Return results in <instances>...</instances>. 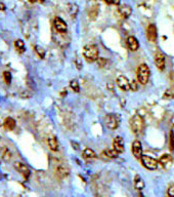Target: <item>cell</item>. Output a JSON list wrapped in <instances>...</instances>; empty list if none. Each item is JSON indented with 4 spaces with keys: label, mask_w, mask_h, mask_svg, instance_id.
<instances>
[{
    "label": "cell",
    "mask_w": 174,
    "mask_h": 197,
    "mask_svg": "<svg viewBox=\"0 0 174 197\" xmlns=\"http://www.w3.org/2000/svg\"><path fill=\"white\" fill-rule=\"evenodd\" d=\"M3 79H4V82L6 84H10V82H11V74L8 71H4L3 72Z\"/></svg>",
    "instance_id": "27"
},
{
    "label": "cell",
    "mask_w": 174,
    "mask_h": 197,
    "mask_svg": "<svg viewBox=\"0 0 174 197\" xmlns=\"http://www.w3.org/2000/svg\"><path fill=\"white\" fill-rule=\"evenodd\" d=\"M154 62H155L156 67L160 70V71H163V70L165 69V67H166V57H165V55L163 54V52H161V51L157 52V54L155 55Z\"/></svg>",
    "instance_id": "6"
},
{
    "label": "cell",
    "mask_w": 174,
    "mask_h": 197,
    "mask_svg": "<svg viewBox=\"0 0 174 197\" xmlns=\"http://www.w3.org/2000/svg\"><path fill=\"white\" fill-rule=\"evenodd\" d=\"M71 7L72 8H69L70 13H71L72 17H75L76 16H77V12H78V6L76 4H71Z\"/></svg>",
    "instance_id": "28"
},
{
    "label": "cell",
    "mask_w": 174,
    "mask_h": 197,
    "mask_svg": "<svg viewBox=\"0 0 174 197\" xmlns=\"http://www.w3.org/2000/svg\"><path fill=\"white\" fill-rule=\"evenodd\" d=\"M147 38L151 42L157 41V38H158V29H157L155 24L149 25V27L147 28Z\"/></svg>",
    "instance_id": "8"
},
{
    "label": "cell",
    "mask_w": 174,
    "mask_h": 197,
    "mask_svg": "<svg viewBox=\"0 0 174 197\" xmlns=\"http://www.w3.org/2000/svg\"><path fill=\"white\" fill-rule=\"evenodd\" d=\"M130 89L133 90V91H136L138 89V85H137V82L135 81V80H132L130 82Z\"/></svg>",
    "instance_id": "31"
},
{
    "label": "cell",
    "mask_w": 174,
    "mask_h": 197,
    "mask_svg": "<svg viewBox=\"0 0 174 197\" xmlns=\"http://www.w3.org/2000/svg\"><path fill=\"white\" fill-rule=\"evenodd\" d=\"M117 85L119 86L122 90H124V91L130 90V81L128 80L127 77L124 76V75L118 76V78H117Z\"/></svg>",
    "instance_id": "10"
},
{
    "label": "cell",
    "mask_w": 174,
    "mask_h": 197,
    "mask_svg": "<svg viewBox=\"0 0 174 197\" xmlns=\"http://www.w3.org/2000/svg\"><path fill=\"white\" fill-rule=\"evenodd\" d=\"M113 4H115V5H119V4H120V0H113Z\"/></svg>",
    "instance_id": "35"
},
{
    "label": "cell",
    "mask_w": 174,
    "mask_h": 197,
    "mask_svg": "<svg viewBox=\"0 0 174 197\" xmlns=\"http://www.w3.org/2000/svg\"><path fill=\"white\" fill-rule=\"evenodd\" d=\"M15 167H16V170L20 172L21 175H23L24 178L26 179H29L30 178V175H31V171L29 170V167L27 166V165L25 163H23V162H20V161H16L15 162Z\"/></svg>",
    "instance_id": "7"
},
{
    "label": "cell",
    "mask_w": 174,
    "mask_h": 197,
    "mask_svg": "<svg viewBox=\"0 0 174 197\" xmlns=\"http://www.w3.org/2000/svg\"><path fill=\"white\" fill-rule=\"evenodd\" d=\"M136 76H137V81L140 84H147L149 82V76H151V70H149V66L147 64H140L138 66L137 71H136Z\"/></svg>",
    "instance_id": "3"
},
{
    "label": "cell",
    "mask_w": 174,
    "mask_h": 197,
    "mask_svg": "<svg viewBox=\"0 0 174 197\" xmlns=\"http://www.w3.org/2000/svg\"><path fill=\"white\" fill-rule=\"evenodd\" d=\"M70 87H71L75 93H79L80 91V85H79L77 80H75V79L71 80V82H70Z\"/></svg>",
    "instance_id": "25"
},
{
    "label": "cell",
    "mask_w": 174,
    "mask_h": 197,
    "mask_svg": "<svg viewBox=\"0 0 174 197\" xmlns=\"http://www.w3.org/2000/svg\"><path fill=\"white\" fill-rule=\"evenodd\" d=\"M97 65H98L100 68H103V67H104L107 65V63H108V61L104 58H98L97 59Z\"/></svg>",
    "instance_id": "30"
},
{
    "label": "cell",
    "mask_w": 174,
    "mask_h": 197,
    "mask_svg": "<svg viewBox=\"0 0 174 197\" xmlns=\"http://www.w3.org/2000/svg\"><path fill=\"white\" fill-rule=\"evenodd\" d=\"M169 148L170 150H174V132L173 131L170 132V136H169Z\"/></svg>",
    "instance_id": "29"
},
{
    "label": "cell",
    "mask_w": 174,
    "mask_h": 197,
    "mask_svg": "<svg viewBox=\"0 0 174 197\" xmlns=\"http://www.w3.org/2000/svg\"><path fill=\"white\" fill-rule=\"evenodd\" d=\"M55 172H57V175L58 178L64 179V178H66L69 175L70 171H69V168L66 166V165L60 164V165H57V168H55Z\"/></svg>",
    "instance_id": "15"
},
{
    "label": "cell",
    "mask_w": 174,
    "mask_h": 197,
    "mask_svg": "<svg viewBox=\"0 0 174 197\" xmlns=\"http://www.w3.org/2000/svg\"><path fill=\"white\" fill-rule=\"evenodd\" d=\"M118 153L116 150L114 149H107L103 152V156L107 157V158H117L118 157Z\"/></svg>",
    "instance_id": "21"
},
{
    "label": "cell",
    "mask_w": 174,
    "mask_h": 197,
    "mask_svg": "<svg viewBox=\"0 0 174 197\" xmlns=\"http://www.w3.org/2000/svg\"><path fill=\"white\" fill-rule=\"evenodd\" d=\"M134 186H135V188H136L137 190H139V191L144 188V186H145L144 182V180H142L140 177H139V175H136L135 179H134Z\"/></svg>",
    "instance_id": "22"
},
{
    "label": "cell",
    "mask_w": 174,
    "mask_h": 197,
    "mask_svg": "<svg viewBox=\"0 0 174 197\" xmlns=\"http://www.w3.org/2000/svg\"><path fill=\"white\" fill-rule=\"evenodd\" d=\"M35 48V51H36V54L39 55V57L41 59H43L45 57V50L41 47V46H38V45H36V46L34 47Z\"/></svg>",
    "instance_id": "26"
},
{
    "label": "cell",
    "mask_w": 174,
    "mask_h": 197,
    "mask_svg": "<svg viewBox=\"0 0 174 197\" xmlns=\"http://www.w3.org/2000/svg\"><path fill=\"white\" fill-rule=\"evenodd\" d=\"M83 55L88 62H95L99 58L98 48L94 44H86L83 47Z\"/></svg>",
    "instance_id": "2"
},
{
    "label": "cell",
    "mask_w": 174,
    "mask_h": 197,
    "mask_svg": "<svg viewBox=\"0 0 174 197\" xmlns=\"http://www.w3.org/2000/svg\"><path fill=\"white\" fill-rule=\"evenodd\" d=\"M71 145H72L73 149H74V150H78L79 149V144L74 142V141H72V142H71Z\"/></svg>",
    "instance_id": "34"
},
{
    "label": "cell",
    "mask_w": 174,
    "mask_h": 197,
    "mask_svg": "<svg viewBox=\"0 0 174 197\" xmlns=\"http://www.w3.org/2000/svg\"><path fill=\"white\" fill-rule=\"evenodd\" d=\"M0 179H1V175H0Z\"/></svg>",
    "instance_id": "37"
},
{
    "label": "cell",
    "mask_w": 174,
    "mask_h": 197,
    "mask_svg": "<svg viewBox=\"0 0 174 197\" xmlns=\"http://www.w3.org/2000/svg\"><path fill=\"white\" fill-rule=\"evenodd\" d=\"M97 15H98V5H93L88 10V16L90 19H95Z\"/></svg>",
    "instance_id": "24"
},
{
    "label": "cell",
    "mask_w": 174,
    "mask_h": 197,
    "mask_svg": "<svg viewBox=\"0 0 174 197\" xmlns=\"http://www.w3.org/2000/svg\"><path fill=\"white\" fill-rule=\"evenodd\" d=\"M127 47L130 51H136L139 48V42L134 36H129L127 38Z\"/></svg>",
    "instance_id": "13"
},
{
    "label": "cell",
    "mask_w": 174,
    "mask_h": 197,
    "mask_svg": "<svg viewBox=\"0 0 174 197\" xmlns=\"http://www.w3.org/2000/svg\"><path fill=\"white\" fill-rule=\"evenodd\" d=\"M113 149L116 150L118 153L121 154L124 152L125 148H124V142L123 139L121 137H116L113 141Z\"/></svg>",
    "instance_id": "12"
},
{
    "label": "cell",
    "mask_w": 174,
    "mask_h": 197,
    "mask_svg": "<svg viewBox=\"0 0 174 197\" xmlns=\"http://www.w3.org/2000/svg\"><path fill=\"white\" fill-rule=\"evenodd\" d=\"M15 46L16 48V50L19 51V52H21V54H23V52L26 50L25 42H24L23 40H21V39H17L15 42Z\"/></svg>",
    "instance_id": "23"
},
{
    "label": "cell",
    "mask_w": 174,
    "mask_h": 197,
    "mask_svg": "<svg viewBox=\"0 0 174 197\" xmlns=\"http://www.w3.org/2000/svg\"><path fill=\"white\" fill-rule=\"evenodd\" d=\"M172 160V157L171 155H169V154H163V155L160 156L159 158V164H161L162 166H166L167 164H169L170 162H171Z\"/></svg>",
    "instance_id": "18"
},
{
    "label": "cell",
    "mask_w": 174,
    "mask_h": 197,
    "mask_svg": "<svg viewBox=\"0 0 174 197\" xmlns=\"http://www.w3.org/2000/svg\"><path fill=\"white\" fill-rule=\"evenodd\" d=\"M47 145L49 147V149L53 152L58 150V142L54 136H51L47 139Z\"/></svg>",
    "instance_id": "17"
},
{
    "label": "cell",
    "mask_w": 174,
    "mask_h": 197,
    "mask_svg": "<svg viewBox=\"0 0 174 197\" xmlns=\"http://www.w3.org/2000/svg\"><path fill=\"white\" fill-rule=\"evenodd\" d=\"M172 94H171V91H170L169 89L168 90H166L165 91V94H163V98H168V100H169V98H172Z\"/></svg>",
    "instance_id": "33"
},
{
    "label": "cell",
    "mask_w": 174,
    "mask_h": 197,
    "mask_svg": "<svg viewBox=\"0 0 174 197\" xmlns=\"http://www.w3.org/2000/svg\"><path fill=\"white\" fill-rule=\"evenodd\" d=\"M1 157L4 161H9L10 159H11V152H10L7 147H2Z\"/></svg>",
    "instance_id": "19"
},
{
    "label": "cell",
    "mask_w": 174,
    "mask_h": 197,
    "mask_svg": "<svg viewBox=\"0 0 174 197\" xmlns=\"http://www.w3.org/2000/svg\"><path fill=\"white\" fill-rule=\"evenodd\" d=\"M120 116L118 114H109L104 117V124L108 128L116 129L120 124Z\"/></svg>",
    "instance_id": "4"
},
{
    "label": "cell",
    "mask_w": 174,
    "mask_h": 197,
    "mask_svg": "<svg viewBox=\"0 0 174 197\" xmlns=\"http://www.w3.org/2000/svg\"><path fill=\"white\" fill-rule=\"evenodd\" d=\"M54 28L55 30L57 31V32H60L62 34H64L67 32L68 30V27H67V24H66V22L62 19H61V17H55L54 19Z\"/></svg>",
    "instance_id": "11"
},
{
    "label": "cell",
    "mask_w": 174,
    "mask_h": 197,
    "mask_svg": "<svg viewBox=\"0 0 174 197\" xmlns=\"http://www.w3.org/2000/svg\"><path fill=\"white\" fill-rule=\"evenodd\" d=\"M131 151H132V154H133L135 158H137V159H140V158L142 157V145H141L140 141H139V140H135L134 142L132 143Z\"/></svg>",
    "instance_id": "9"
},
{
    "label": "cell",
    "mask_w": 174,
    "mask_h": 197,
    "mask_svg": "<svg viewBox=\"0 0 174 197\" xmlns=\"http://www.w3.org/2000/svg\"><path fill=\"white\" fill-rule=\"evenodd\" d=\"M104 2L108 3V4H111V3H113V0H103Z\"/></svg>",
    "instance_id": "36"
},
{
    "label": "cell",
    "mask_w": 174,
    "mask_h": 197,
    "mask_svg": "<svg viewBox=\"0 0 174 197\" xmlns=\"http://www.w3.org/2000/svg\"><path fill=\"white\" fill-rule=\"evenodd\" d=\"M118 12H119L120 16L122 17H124V19H127V17H129L131 16L132 8L128 4H124V5L119 6V8H118Z\"/></svg>",
    "instance_id": "14"
},
{
    "label": "cell",
    "mask_w": 174,
    "mask_h": 197,
    "mask_svg": "<svg viewBox=\"0 0 174 197\" xmlns=\"http://www.w3.org/2000/svg\"><path fill=\"white\" fill-rule=\"evenodd\" d=\"M167 194H168V197H174V185L169 186L168 191H167Z\"/></svg>",
    "instance_id": "32"
},
{
    "label": "cell",
    "mask_w": 174,
    "mask_h": 197,
    "mask_svg": "<svg viewBox=\"0 0 174 197\" xmlns=\"http://www.w3.org/2000/svg\"><path fill=\"white\" fill-rule=\"evenodd\" d=\"M144 120L140 115L135 114L130 119V128L134 135L139 136L144 131Z\"/></svg>",
    "instance_id": "1"
},
{
    "label": "cell",
    "mask_w": 174,
    "mask_h": 197,
    "mask_svg": "<svg viewBox=\"0 0 174 197\" xmlns=\"http://www.w3.org/2000/svg\"><path fill=\"white\" fill-rule=\"evenodd\" d=\"M4 127L6 129H8V131H12V129H15L16 127V121L15 119L10 118V117H7L4 120Z\"/></svg>",
    "instance_id": "20"
},
{
    "label": "cell",
    "mask_w": 174,
    "mask_h": 197,
    "mask_svg": "<svg viewBox=\"0 0 174 197\" xmlns=\"http://www.w3.org/2000/svg\"><path fill=\"white\" fill-rule=\"evenodd\" d=\"M141 160V163L142 165L147 168V170L149 171H155L158 168V165H159V161L155 159L154 157L152 156H149V155H142V157L140 158Z\"/></svg>",
    "instance_id": "5"
},
{
    "label": "cell",
    "mask_w": 174,
    "mask_h": 197,
    "mask_svg": "<svg viewBox=\"0 0 174 197\" xmlns=\"http://www.w3.org/2000/svg\"><path fill=\"white\" fill-rule=\"evenodd\" d=\"M82 156L86 160H92V159H95L96 158V154L94 151L92 149H90V148H85L82 152Z\"/></svg>",
    "instance_id": "16"
}]
</instances>
